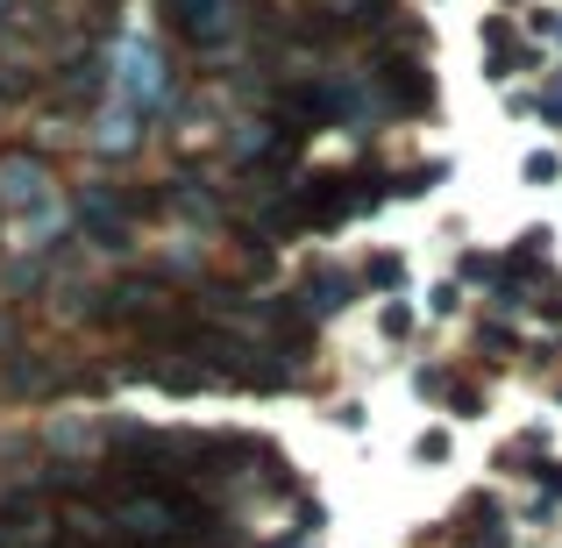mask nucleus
I'll return each instance as SVG.
<instances>
[{
  "label": "nucleus",
  "mask_w": 562,
  "mask_h": 548,
  "mask_svg": "<svg viewBox=\"0 0 562 548\" xmlns=\"http://www.w3.org/2000/svg\"><path fill=\"white\" fill-rule=\"evenodd\" d=\"M157 100H165V57H157V36L143 22H128V36L114 43V93H108V108H122V114H150Z\"/></svg>",
  "instance_id": "1"
},
{
  "label": "nucleus",
  "mask_w": 562,
  "mask_h": 548,
  "mask_svg": "<svg viewBox=\"0 0 562 548\" xmlns=\"http://www.w3.org/2000/svg\"><path fill=\"white\" fill-rule=\"evenodd\" d=\"M171 14H179V29L192 43H221L235 22V0H171Z\"/></svg>",
  "instance_id": "2"
},
{
  "label": "nucleus",
  "mask_w": 562,
  "mask_h": 548,
  "mask_svg": "<svg viewBox=\"0 0 562 548\" xmlns=\"http://www.w3.org/2000/svg\"><path fill=\"white\" fill-rule=\"evenodd\" d=\"M520 171H527L535 186H555V179H562V157H555V150H535V157H527Z\"/></svg>",
  "instance_id": "3"
},
{
  "label": "nucleus",
  "mask_w": 562,
  "mask_h": 548,
  "mask_svg": "<svg viewBox=\"0 0 562 548\" xmlns=\"http://www.w3.org/2000/svg\"><path fill=\"white\" fill-rule=\"evenodd\" d=\"M549 114H562V71H555V86H549Z\"/></svg>",
  "instance_id": "4"
}]
</instances>
